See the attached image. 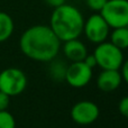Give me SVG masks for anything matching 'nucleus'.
<instances>
[{
    "mask_svg": "<svg viewBox=\"0 0 128 128\" xmlns=\"http://www.w3.org/2000/svg\"><path fill=\"white\" fill-rule=\"evenodd\" d=\"M118 110L124 117L128 118V96L124 97L118 104Z\"/></svg>",
    "mask_w": 128,
    "mask_h": 128,
    "instance_id": "dca6fc26",
    "label": "nucleus"
},
{
    "mask_svg": "<svg viewBox=\"0 0 128 128\" xmlns=\"http://www.w3.org/2000/svg\"><path fill=\"white\" fill-rule=\"evenodd\" d=\"M83 62L86 63L88 66H90L91 68H93L94 66H97V61H96L93 54H86V56L84 58Z\"/></svg>",
    "mask_w": 128,
    "mask_h": 128,
    "instance_id": "6ab92c4d",
    "label": "nucleus"
},
{
    "mask_svg": "<svg viewBox=\"0 0 128 128\" xmlns=\"http://www.w3.org/2000/svg\"><path fill=\"white\" fill-rule=\"evenodd\" d=\"M10 104V97L6 94L4 92L0 91V111L1 110H7Z\"/></svg>",
    "mask_w": 128,
    "mask_h": 128,
    "instance_id": "f3484780",
    "label": "nucleus"
},
{
    "mask_svg": "<svg viewBox=\"0 0 128 128\" xmlns=\"http://www.w3.org/2000/svg\"><path fill=\"white\" fill-rule=\"evenodd\" d=\"M93 56L97 61V66L101 70H119L124 62L122 51L107 40L97 44Z\"/></svg>",
    "mask_w": 128,
    "mask_h": 128,
    "instance_id": "7ed1b4c3",
    "label": "nucleus"
},
{
    "mask_svg": "<svg viewBox=\"0 0 128 128\" xmlns=\"http://www.w3.org/2000/svg\"><path fill=\"white\" fill-rule=\"evenodd\" d=\"M119 70H102L97 78V86L102 92H112L122 86Z\"/></svg>",
    "mask_w": 128,
    "mask_h": 128,
    "instance_id": "1a4fd4ad",
    "label": "nucleus"
},
{
    "mask_svg": "<svg viewBox=\"0 0 128 128\" xmlns=\"http://www.w3.org/2000/svg\"><path fill=\"white\" fill-rule=\"evenodd\" d=\"M110 27L107 24L99 12L92 14L86 20H84L83 32L86 40L93 44H100V43L107 40L110 34Z\"/></svg>",
    "mask_w": 128,
    "mask_h": 128,
    "instance_id": "423d86ee",
    "label": "nucleus"
},
{
    "mask_svg": "<svg viewBox=\"0 0 128 128\" xmlns=\"http://www.w3.org/2000/svg\"><path fill=\"white\" fill-rule=\"evenodd\" d=\"M48 63H51L48 68L50 76L53 80H55V81H64L68 65L62 61H55V58Z\"/></svg>",
    "mask_w": 128,
    "mask_h": 128,
    "instance_id": "ddd939ff",
    "label": "nucleus"
},
{
    "mask_svg": "<svg viewBox=\"0 0 128 128\" xmlns=\"http://www.w3.org/2000/svg\"><path fill=\"white\" fill-rule=\"evenodd\" d=\"M109 38L115 46L122 51L128 48V27H118L112 28V32L109 34Z\"/></svg>",
    "mask_w": 128,
    "mask_h": 128,
    "instance_id": "f8f14e48",
    "label": "nucleus"
},
{
    "mask_svg": "<svg viewBox=\"0 0 128 128\" xmlns=\"http://www.w3.org/2000/svg\"><path fill=\"white\" fill-rule=\"evenodd\" d=\"M15 29V24L9 14L0 11V43H4L11 37Z\"/></svg>",
    "mask_w": 128,
    "mask_h": 128,
    "instance_id": "9b49d317",
    "label": "nucleus"
},
{
    "mask_svg": "<svg viewBox=\"0 0 128 128\" xmlns=\"http://www.w3.org/2000/svg\"><path fill=\"white\" fill-rule=\"evenodd\" d=\"M27 76L18 68H7L0 72V91L9 97L22 94L27 86Z\"/></svg>",
    "mask_w": 128,
    "mask_h": 128,
    "instance_id": "20e7f679",
    "label": "nucleus"
},
{
    "mask_svg": "<svg viewBox=\"0 0 128 128\" xmlns=\"http://www.w3.org/2000/svg\"><path fill=\"white\" fill-rule=\"evenodd\" d=\"M61 43L50 26L34 25L22 34L19 47L22 53L30 60L48 63L58 55Z\"/></svg>",
    "mask_w": 128,
    "mask_h": 128,
    "instance_id": "f257e3e1",
    "label": "nucleus"
},
{
    "mask_svg": "<svg viewBox=\"0 0 128 128\" xmlns=\"http://www.w3.org/2000/svg\"><path fill=\"white\" fill-rule=\"evenodd\" d=\"M99 14L111 29L128 27V0H107Z\"/></svg>",
    "mask_w": 128,
    "mask_h": 128,
    "instance_id": "39448f33",
    "label": "nucleus"
},
{
    "mask_svg": "<svg viewBox=\"0 0 128 128\" xmlns=\"http://www.w3.org/2000/svg\"><path fill=\"white\" fill-rule=\"evenodd\" d=\"M92 75L93 68L88 66L83 61H78L68 65L64 81L68 82V84L72 88L81 89L90 83Z\"/></svg>",
    "mask_w": 128,
    "mask_h": 128,
    "instance_id": "6e6552de",
    "label": "nucleus"
},
{
    "mask_svg": "<svg viewBox=\"0 0 128 128\" xmlns=\"http://www.w3.org/2000/svg\"><path fill=\"white\" fill-rule=\"evenodd\" d=\"M119 72H120V74H122V81L126 84H128V60H126V61L124 60V62H122V66H120V68H119Z\"/></svg>",
    "mask_w": 128,
    "mask_h": 128,
    "instance_id": "a211bd4d",
    "label": "nucleus"
},
{
    "mask_svg": "<svg viewBox=\"0 0 128 128\" xmlns=\"http://www.w3.org/2000/svg\"><path fill=\"white\" fill-rule=\"evenodd\" d=\"M107 0H86V4L90 10L94 12H100L104 6L106 4Z\"/></svg>",
    "mask_w": 128,
    "mask_h": 128,
    "instance_id": "2eb2a0df",
    "label": "nucleus"
},
{
    "mask_svg": "<svg viewBox=\"0 0 128 128\" xmlns=\"http://www.w3.org/2000/svg\"><path fill=\"white\" fill-rule=\"evenodd\" d=\"M0 128H16L15 117L8 110L0 111Z\"/></svg>",
    "mask_w": 128,
    "mask_h": 128,
    "instance_id": "4468645a",
    "label": "nucleus"
},
{
    "mask_svg": "<svg viewBox=\"0 0 128 128\" xmlns=\"http://www.w3.org/2000/svg\"><path fill=\"white\" fill-rule=\"evenodd\" d=\"M62 51L64 56L71 62L83 61L88 54V48H86V44L82 40H80L79 38L63 42Z\"/></svg>",
    "mask_w": 128,
    "mask_h": 128,
    "instance_id": "9d476101",
    "label": "nucleus"
},
{
    "mask_svg": "<svg viewBox=\"0 0 128 128\" xmlns=\"http://www.w3.org/2000/svg\"><path fill=\"white\" fill-rule=\"evenodd\" d=\"M71 119L78 125L88 126L97 122L100 116V109L97 104L90 100H81L71 108Z\"/></svg>",
    "mask_w": 128,
    "mask_h": 128,
    "instance_id": "0eeeda50",
    "label": "nucleus"
},
{
    "mask_svg": "<svg viewBox=\"0 0 128 128\" xmlns=\"http://www.w3.org/2000/svg\"><path fill=\"white\" fill-rule=\"evenodd\" d=\"M44 1L47 6L52 7V8H56V7L62 6V4H65V0H44Z\"/></svg>",
    "mask_w": 128,
    "mask_h": 128,
    "instance_id": "aec40b11",
    "label": "nucleus"
},
{
    "mask_svg": "<svg viewBox=\"0 0 128 128\" xmlns=\"http://www.w3.org/2000/svg\"><path fill=\"white\" fill-rule=\"evenodd\" d=\"M84 17L72 4H64L54 8L50 19V27L61 42L79 38L83 32Z\"/></svg>",
    "mask_w": 128,
    "mask_h": 128,
    "instance_id": "f03ea898",
    "label": "nucleus"
}]
</instances>
